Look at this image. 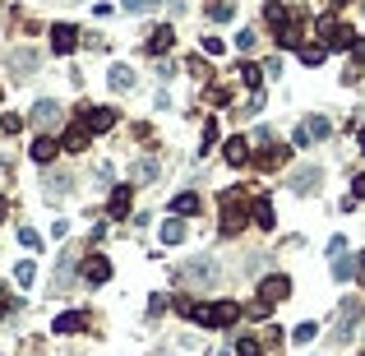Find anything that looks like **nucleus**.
<instances>
[{"label": "nucleus", "instance_id": "nucleus-1", "mask_svg": "<svg viewBox=\"0 0 365 356\" xmlns=\"http://www.w3.org/2000/svg\"><path fill=\"white\" fill-rule=\"evenodd\" d=\"M190 319H195V324H204V328H227V324H236V319H241V306H236V301H208V306H195V310H190Z\"/></svg>", "mask_w": 365, "mask_h": 356}, {"label": "nucleus", "instance_id": "nucleus-2", "mask_svg": "<svg viewBox=\"0 0 365 356\" xmlns=\"http://www.w3.org/2000/svg\"><path fill=\"white\" fill-rule=\"evenodd\" d=\"M245 222H250V208H245V195L236 186L222 190V236H236L245 232Z\"/></svg>", "mask_w": 365, "mask_h": 356}, {"label": "nucleus", "instance_id": "nucleus-3", "mask_svg": "<svg viewBox=\"0 0 365 356\" xmlns=\"http://www.w3.org/2000/svg\"><path fill=\"white\" fill-rule=\"evenodd\" d=\"M181 273H185L190 287H217V282H222V264L208 259V255H199V259H185Z\"/></svg>", "mask_w": 365, "mask_h": 356}, {"label": "nucleus", "instance_id": "nucleus-4", "mask_svg": "<svg viewBox=\"0 0 365 356\" xmlns=\"http://www.w3.org/2000/svg\"><path fill=\"white\" fill-rule=\"evenodd\" d=\"M319 37L328 42V51H351L356 47V28L333 23V14H319Z\"/></svg>", "mask_w": 365, "mask_h": 356}, {"label": "nucleus", "instance_id": "nucleus-5", "mask_svg": "<svg viewBox=\"0 0 365 356\" xmlns=\"http://www.w3.org/2000/svg\"><path fill=\"white\" fill-rule=\"evenodd\" d=\"M79 125H83L88 135H107L111 125H116V111L111 107H79Z\"/></svg>", "mask_w": 365, "mask_h": 356}, {"label": "nucleus", "instance_id": "nucleus-6", "mask_svg": "<svg viewBox=\"0 0 365 356\" xmlns=\"http://www.w3.org/2000/svg\"><path fill=\"white\" fill-rule=\"evenodd\" d=\"M328 135H333V121H328V116H310V121H305L301 130H296L291 148H305L310 139H328Z\"/></svg>", "mask_w": 365, "mask_h": 356}, {"label": "nucleus", "instance_id": "nucleus-7", "mask_svg": "<svg viewBox=\"0 0 365 356\" xmlns=\"http://www.w3.org/2000/svg\"><path fill=\"white\" fill-rule=\"evenodd\" d=\"M130 208H135V186H116V190H111V199H107L111 222H125V217H130Z\"/></svg>", "mask_w": 365, "mask_h": 356}, {"label": "nucleus", "instance_id": "nucleus-8", "mask_svg": "<svg viewBox=\"0 0 365 356\" xmlns=\"http://www.w3.org/2000/svg\"><path fill=\"white\" fill-rule=\"evenodd\" d=\"M79 273H83V282H88V287H102V282L111 278V259H107V255H88Z\"/></svg>", "mask_w": 365, "mask_h": 356}, {"label": "nucleus", "instance_id": "nucleus-9", "mask_svg": "<svg viewBox=\"0 0 365 356\" xmlns=\"http://www.w3.org/2000/svg\"><path fill=\"white\" fill-rule=\"evenodd\" d=\"M259 296L273 301V306H277V301H287V296H291V278H287V273H268V278L259 282Z\"/></svg>", "mask_w": 365, "mask_h": 356}, {"label": "nucleus", "instance_id": "nucleus-10", "mask_svg": "<svg viewBox=\"0 0 365 356\" xmlns=\"http://www.w3.org/2000/svg\"><path fill=\"white\" fill-rule=\"evenodd\" d=\"M171 47H176V28H171V23L152 28V32H148V42H144V51H148V56H167Z\"/></svg>", "mask_w": 365, "mask_h": 356}, {"label": "nucleus", "instance_id": "nucleus-11", "mask_svg": "<svg viewBox=\"0 0 365 356\" xmlns=\"http://www.w3.org/2000/svg\"><path fill=\"white\" fill-rule=\"evenodd\" d=\"M75 47H79V28H70V23H56V28H51V51H56V56H70Z\"/></svg>", "mask_w": 365, "mask_h": 356}, {"label": "nucleus", "instance_id": "nucleus-12", "mask_svg": "<svg viewBox=\"0 0 365 356\" xmlns=\"http://www.w3.org/2000/svg\"><path fill=\"white\" fill-rule=\"evenodd\" d=\"M356 319H361V301H347V306H342V315H337L333 338H337V342H347V338H351V328H356Z\"/></svg>", "mask_w": 365, "mask_h": 356}, {"label": "nucleus", "instance_id": "nucleus-13", "mask_svg": "<svg viewBox=\"0 0 365 356\" xmlns=\"http://www.w3.org/2000/svg\"><path fill=\"white\" fill-rule=\"evenodd\" d=\"M319 167H301L296 176H291V195H315V186H319Z\"/></svg>", "mask_w": 365, "mask_h": 356}, {"label": "nucleus", "instance_id": "nucleus-14", "mask_svg": "<svg viewBox=\"0 0 365 356\" xmlns=\"http://www.w3.org/2000/svg\"><path fill=\"white\" fill-rule=\"evenodd\" d=\"M83 315L79 310H65V315H56V324H51V333H61V338H70V333H83Z\"/></svg>", "mask_w": 365, "mask_h": 356}, {"label": "nucleus", "instance_id": "nucleus-15", "mask_svg": "<svg viewBox=\"0 0 365 356\" xmlns=\"http://www.w3.org/2000/svg\"><path fill=\"white\" fill-rule=\"evenodd\" d=\"M56 153H61V144H56V139H46V135H37V139H32V148H28V157L37 162V167H46V162H51Z\"/></svg>", "mask_w": 365, "mask_h": 356}, {"label": "nucleus", "instance_id": "nucleus-16", "mask_svg": "<svg viewBox=\"0 0 365 356\" xmlns=\"http://www.w3.org/2000/svg\"><path fill=\"white\" fill-rule=\"evenodd\" d=\"M250 222H259V232H273V227H277L273 204H268V199H255V204H250Z\"/></svg>", "mask_w": 365, "mask_h": 356}, {"label": "nucleus", "instance_id": "nucleus-17", "mask_svg": "<svg viewBox=\"0 0 365 356\" xmlns=\"http://www.w3.org/2000/svg\"><path fill=\"white\" fill-rule=\"evenodd\" d=\"M88 130H83V125H70V130H65V139H61V153H83V148H88Z\"/></svg>", "mask_w": 365, "mask_h": 356}, {"label": "nucleus", "instance_id": "nucleus-18", "mask_svg": "<svg viewBox=\"0 0 365 356\" xmlns=\"http://www.w3.org/2000/svg\"><path fill=\"white\" fill-rule=\"evenodd\" d=\"M222 157H227L231 167H245V162H250V144H245L241 135H236V139H227V144H222Z\"/></svg>", "mask_w": 365, "mask_h": 356}, {"label": "nucleus", "instance_id": "nucleus-19", "mask_svg": "<svg viewBox=\"0 0 365 356\" xmlns=\"http://www.w3.org/2000/svg\"><path fill=\"white\" fill-rule=\"evenodd\" d=\"M51 121H61V102H56V97H42V102L32 107V125H51Z\"/></svg>", "mask_w": 365, "mask_h": 356}, {"label": "nucleus", "instance_id": "nucleus-20", "mask_svg": "<svg viewBox=\"0 0 365 356\" xmlns=\"http://www.w3.org/2000/svg\"><path fill=\"white\" fill-rule=\"evenodd\" d=\"M107 83L116 88V93H130V88H135V70H130V65H111Z\"/></svg>", "mask_w": 365, "mask_h": 356}, {"label": "nucleus", "instance_id": "nucleus-21", "mask_svg": "<svg viewBox=\"0 0 365 356\" xmlns=\"http://www.w3.org/2000/svg\"><path fill=\"white\" fill-rule=\"evenodd\" d=\"M171 213H176V217H195L199 213V195H195V190L176 195V199H171Z\"/></svg>", "mask_w": 365, "mask_h": 356}, {"label": "nucleus", "instance_id": "nucleus-22", "mask_svg": "<svg viewBox=\"0 0 365 356\" xmlns=\"http://www.w3.org/2000/svg\"><path fill=\"white\" fill-rule=\"evenodd\" d=\"M264 19H268V28H282V23H291V14H287V5H282V0H268V5H264Z\"/></svg>", "mask_w": 365, "mask_h": 356}, {"label": "nucleus", "instance_id": "nucleus-23", "mask_svg": "<svg viewBox=\"0 0 365 356\" xmlns=\"http://www.w3.org/2000/svg\"><path fill=\"white\" fill-rule=\"evenodd\" d=\"M324 56H328V42H301V61L305 65H324Z\"/></svg>", "mask_w": 365, "mask_h": 356}, {"label": "nucleus", "instance_id": "nucleus-24", "mask_svg": "<svg viewBox=\"0 0 365 356\" xmlns=\"http://www.w3.org/2000/svg\"><path fill=\"white\" fill-rule=\"evenodd\" d=\"M181 241H185V222H181V217L162 222V246H181Z\"/></svg>", "mask_w": 365, "mask_h": 356}, {"label": "nucleus", "instance_id": "nucleus-25", "mask_svg": "<svg viewBox=\"0 0 365 356\" xmlns=\"http://www.w3.org/2000/svg\"><path fill=\"white\" fill-rule=\"evenodd\" d=\"M287 157H291V148H282V144H277V148H268V153H259V167L273 171V167H282Z\"/></svg>", "mask_w": 365, "mask_h": 356}, {"label": "nucleus", "instance_id": "nucleus-26", "mask_svg": "<svg viewBox=\"0 0 365 356\" xmlns=\"http://www.w3.org/2000/svg\"><path fill=\"white\" fill-rule=\"evenodd\" d=\"M157 171H162V167H157L152 157H139V162H135V181H139V186H148V181H157Z\"/></svg>", "mask_w": 365, "mask_h": 356}, {"label": "nucleus", "instance_id": "nucleus-27", "mask_svg": "<svg viewBox=\"0 0 365 356\" xmlns=\"http://www.w3.org/2000/svg\"><path fill=\"white\" fill-rule=\"evenodd\" d=\"M14 282H19V287H32V282H37V264L23 259V264L14 268Z\"/></svg>", "mask_w": 365, "mask_h": 356}, {"label": "nucleus", "instance_id": "nucleus-28", "mask_svg": "<svg viewBox=\"0 0 365 356\" xmlns=\"http://www.w3.org/2000/svg\"><path fill=\"white\" fill-rule=\"evenodd\" d=\"M231 14H236V10H231L227 0H213V5H208V19H213V23H227Z\"/></svg>", "mask_w": 365, "mask_h": 356}, {"label": "nucleus", "instance_id": "nucleus-29", "mask_svg": "<svg viewBox=\"0 0 365 356\" xmlns=\"http://www.w3.org/2000/svg\"><path fill=\"white\" fill-rule=\"evenodd\" d=\"M162 0H121V10H130V14H144V10H157Z\"/></svg>", "mask_w": 365, "mask_h": 356}, {"label": "nucleus", "instance_id": "nucleus-30", "mask_svg": "<svg viewBox=\"0 0 365 356\" xmlns=\"http://www.w3.org/2000/svg\"><path fill=\"white\" fill-rule=\"evenodd\" d=\"M291 338H296V342L305 347V342H315V338H319V328H315V324H296V333H291Z\"/></svg>", "mask_w": 365, "mask_h": 356}, {"label": "nucleus", "instance_id": "nucleus-31", "mask_svg": "<svg viewBox=\"0 0 365 356\" xmlns=\"http://www.w3.org/2000/svg\"><path fill=\"white\" fill-rule=\"evenodd\" d=\"M273 315V301H250V319H268Z\"/></svg>", "mask_w": 365, "mask_h": 356}, {"label": "nucleus", "instance_id": "nucleus-32", "mask_svg": "<svg viewBox=\"0 0 365 356\" xmlns=\"http://www.w3.org/2000/svg\"><path fill=\"white\" fill-rule=\"evenodd\" d=\"M19 241H23L28 250H42V236L32 232V227H19Z\"/></svg>", "mask_w": 365, "mask_h": 356}, {"label": "nucleus", "instance_id": "nucleus-33", "mask_svg": "<svg viewBox=\"0 0 365 356\" xmlns=\"http://www.w3.org/2000/svg\"><path fill=\"white\" fill-rule=\"evenodd\" d=\"M213 144H217V121H208V125H204V148H199V153H208Z\"/></svg>", "mask_w": 365, "mask_h": 356}, {"label": "nucleus", "instance_id": "nucleus-34", "mask_svg": "<svg viewBox=\"0 0 365 356\" xmlns=\"http://www.w3.org/2000/svg\"><path fill=\"white\" fill-rule=\"evenodd\" d=\"M241 83H250V88H259V70H255V65H250V61L241 65Z\"/></svg>", "mask_w": 365, "mask_h": 356}, {"label": "nucleus", "instance_id": "nucleus-35", "mask_svg": "<svg viewBox=\"0 0 365 356\" xmlns=\"http://www.w3.org/2000/svg\"><path fill=\"white\" fill-rule=\"evenodd\" d=\"M0 130H5V135H19L23 121H19V116H0Z\"/></svg>", "mask_w": 365, "mask_h": 356}, {"label": "nucleus", "instance_id": "nucleus-36", "mask_svg": "<svg viewBox=\"0 0 365 356\" xmlns=\"http://www.w3.org/2000/svg\"><path fill=\"white\" fill-rule=\"evenodd\" d=\"M351 273H356V264H351V259H337L333 264V278H351Z\"/></svg>", "mask_w": 365, "mask_h": 356}, {"label": "nucleus", "instance_id": "nucleus-37", "mask_svg": "<svg viewBox=\"0 0 365 356\" xmlns=\"http://www.w3.org/2000/svg\"><path fill=\"white\" fill-rule=\"evenodd\" d=\"M236 356H259V342H255V338H241V347H236Z\"/></svg>", "mask_w": 365, "mask_h": 356}, {"label": "nucleus", "instance_id": "nucleus-38", "mask_svg": "<svg viewBox=\"0 0 365 356\" xmlns=\"http://www.w3.org/2000/svg\"><path fill=\"white\" fill-rule=\"evenodd\" d=\"M236 47H241V51H255V32H250V28L236 32Z\"/></svg>", "mask_w": 365, "mask_h": 356}, {"label": "nucleus", "instance_id": "nucleus-39", "mask_svg": "<svg viewBox=\"0 0 365 356\" xmlns=\"http://www.w3.org/2000/svg\"><path fill=\"white\" fill-rule=\"evenodd\" d=\"M162 310H167V296H148V315H152V319H157Z\"/></svg>", "mask_w": 365, "mask_h": 356}, {"label": "nucleus", "instance_id": "nucleus-40", "mask_svg": "<svg viewBox=\"0 0 365 356\" xmlns=\"http://www.w3.org/2000/svg\"><path fill=\"white\" fill-rule=\"evenodd\" d=\"M222 51V37H204V56H217Z\"/></svg>", "mask_w": 365, "mask_h": 356}, {"label": "nucleus", "instance_id": "nucleus-41", "mask_svg": "<svg viewBox=\"0 0 365 356\" xmlns=\"http://www.w3.org/2000/svg\"><path fill=\"white\" fill-rule=\"evenodd\" d=\"M351 199H365V171L356 176V186H351Z\"/></svg>", "mask_w": 365, "mask_h": 356}, {"label": "nucleus", "instance_id": "nucleus-42", "mask_svg": "<svg viewBox=\"0 0 365 356\" xmlns=\"http://www.w3.org/2000/svg\"><path fill=\"white\" fill-rule=\"evenodd\" d=\"M10 306H14V301H10V296L0 292V315H10Z\"/></svg>", "mask_w": 365, "mask_h": 356}, {"label": "nucleus", "instance_id": "nucleus-43", "mask_svg": "<svg viewBox=\"0 0 365 356\" xmlns=\"http://www.w3.org/2000/svg\"><path fill=\"white\" fill-rule=\"evenodd\" d=\"M356 259H361V264H356V278L365 282V255H356Z\"/></svg>", "mask_w": 365, "mask_h": 356}, {"label": "nucleus", "instance_id": "nucleus-44", "mask_svg": "<svg viewBox=\"0 0 365 356\" xmlns=\"http://www.w3.org/2000/svg\"><path fill=\"white\" fill-rule=\"evenodd\" d=\"M5 213H10V208H5V199H0V222H5Z\"/></svg>", "mask_w": 365, "mask_h": 356}, {"label": "nucleus", "instance_id": "nucleus-45", "mask_svg": "<svg viewBox=\"0 0 365 356\" xmlns=\"http://www.w3.org/2000/svg\"><path fill=\"white\" fill-rule=\"evenodd\" d=\"M361 148H365V125H361Z\"/></svg>", "mask_w": 365, "mask_h": 356}, {"label": "nucleus", "instance_id": "nucleus-46", "mask_svg": "<svg viewBox=\"0 0 365 356\" xmlns=\"http://www.w3.org/2000/svg\"><path fill=\"white\" fill-rule=\"evenodd\" d=\"M152 356H171V352H152Z\"/></svg>", "mask_w": 365, "mask_h": 356}]
</instances>
